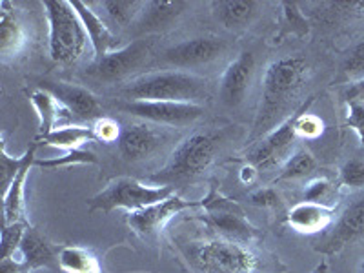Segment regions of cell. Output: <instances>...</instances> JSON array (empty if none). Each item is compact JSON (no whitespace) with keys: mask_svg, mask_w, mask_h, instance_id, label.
Segmentation results:
<instances>
[{"mask_svg":"<svg viewBox=\"0 0 364 273\" xmlns=\"http://www.w3.org/2000/svg\"><path fill=\"white\" fill-rule=\"evenodd\" d=\"M190 264L199 273H255L259 257L237 240L213 239L186 250Z\"/></svg>","mask_w":364,"mask_h":273,"instance_id":"5","label":"cell"},{"mask_svg":"<svg viewBox=\"0 0 364 273\" xmlns=\"http://www.w3.org/2000/svg\"><path fill=\"white\" fill-rule=\"evenodd\" d=\"M99 159L95 154L91 151H84V149H75V151H68L64 157L57 159H35L33 166L38 168H46V170H57V168H63V166H71V164H97Z\"/></svg>","mask_w":364,"mask_h":273,"instance_id":"29","label":"cell"},{"mask_svg":"<svg viewBox=\"0 0 364 273\" xmlns=\"http://www.w3.org/2000/svg\"><path fill=\"white\" fill-rule=\"evenodd\" d=\"M161 144V136L157 132L148 128L146 124L128 126L119 136L120 155L126 161H142L154 154L157 146Z\"/></svg>","mask_w":364,"mask_h":273,"instance_id":"15","label":"cell"},{"mask_svg":"<svg viewBox=\"0 0 364 273\" xmlns=\"http://www.w3.org/2000/svg\"><path fill=\"white\" fill-rule=\"evenodd\" d=\"M26 230L28 228L22 223L6 224L4 230H2V259H11L17 248H21Z\"/></svg>","mask_w":364,"mask_h":273,"instance_id":"31","label":"cell"},{"mask_svg":"<svg viewBox=\"0 0 364 273\" xmlns=\"http://www.w3.org/2000/svg\"><path fill=\"white\" fill-rule=\"evenodd\" d=\"M21 252L22 257H24L22 262L28 269H37L42 268V266L50 268V266H55L58 262V255H55L53 248L33 228L26 230L24 239L21 242Z\"/></svg>","mask_w":364,"mask_h":273,"instance_id":"21","label":"cell"},{"mask_svg":"<svg viewBox=\"0 0 364 273\" xmlns=\"http://www.w3.org/2000/svg\"><path fill=\"white\" fill-rule=\"evenodd\" d=\"M93 139H95L93 129L82 128V126H68V128L53 129L48 135H38L37 142L66 149V151H75V149H79L80 146L93 141Z\"/></svg>","mask_w":364,"mask_h":273,"instance_id":"23","label":"cell"},{"mask_svg":"<svg viewBox=\"0 0 364 273\" xmlns=\"http://www.w3.org/2000/svg\"><path fill=\"white\" fill-rule=\"evenodd\" d=\"M58 266L66 273H102L97 259L90 250L79 246H64L58 252Z\"/></svg>","mask_w":364,"mask_h":273,"instance_id":"24","label":"cell"},{"mask_svg":"<svg viewBox=\"0 0 364 273\" xmlns=\"http://www.w3.org/2000/svg\"><path fill=\"white\" fill-rule=\"evenodd\" d=\"M253 73H255V58H253V55L250 51L240 53L228 66L223 79H220L219 95L223 104H226L228 108L239 106L246 99V93L252 86Z\"/></svg>","mask_w":364,"mask_h":273,"instance_id":"14","label":"cell"},{"mask_svg":"<svg viewBox=\"0 0 364 273\" xmlns=\"http://www.w3.org/2000/svg\"><path fill=\"white\" fill-rule=\"evenodd\" d=\"M348 104L346 124L357 133L360 144L364 146V100H352Z\"/></svg>","mask_w":364,"mask_h":273,"instance_id":"34","label":"cell"},{"mask_svg":"<svg viewBox=\"0 0 364 273\" xmlns=\"http://www.w3.org/2000/svg\"><path fill=\"white\" fill-rule=\"evenodd\" d=\"M323 133V122L317 119V117L310 115L308 109L301 113L297 120V135L306 136V139H314Z\"/></svg>","mask_w":364,"mask_h":273,"instance_id":"35","label":"cell"},{"mask_svg":"<svg viewBox=\"0 0 364 273\" xmlns=\"http://www.w3.org/2000/svg\"><path fill=\"white\" fill-rule=\"evenodd\" d=\"M24 44L26 31L17 11L11 9L9 2H2L0 4V55H2V60L8 63L9 58H15V55L21 53Z\"/></svg>","mask_w":364,"mask_h":273,"instance_id":"17","label":"cell"},{"mask_svg":"<svg viewBox=\"0 0 364 273\" xmlns=\"http://www.w3.org/2000/svg\"><path fill=\"white\" fill-rule=\"evenodd\" d=\"M364 79V38H360L353 46L346 60L341 66V73L337 77V82H348V80H360Z\"/></svg>","mask_w":364,"mask_h":273,"instance_id":"28","label":"cell"},{"mask_svg":"<svg viewBox=\"0 0 364 273\" xmlns=\"http://www.w3.org/2000/svg\"><path fill=\"white\" fill-rule=\"evenodd\" d=\"M117 109L128 115L161 122V124L186 126L204 115L200 104L191 102H166V100H122Z\"/></svg>","mask_w":364,"mask_h":273,"instance_id":"8","label":"cell"},{"mask_svg":"<svg viewBox=\"0 0 364 273\" xmlns=\"http://www.w3.org/2000/svg\"><path fill=\"white\" fill-rule=\"evenodd\" d=\"M35 149H37V144L28 148V151H26V157L28 159H26L24 166L21 168L17 177L13 178L8 190L4 191V226L6 224L21 223L22 206H24V184L26 177L29 173V168L35 162Z\"/></svg>","mask_w":364,"mask_h":273,"instance_id":"20","label":"cell"},{"mask_svg":"<svg viewBox=\"0 0 364 273\" xmlns=\"http://www.w3.org/2000/svg\"><path fill=\"white\" fill-rule=\"evenodd\" d=\"M31 102L41 119V135H48L53 132L55 122L58 119V100L46 90H41L31 95Z\"/></svg>","mask_w":364,"mask_h":273,"instance_id":"26","label":"cell"},{"mask_svg":"<svg viewBox=\"0 0 364 273\" xmlns=\"http://www.w3.org/2000/svg\"><path fill=\"white\" fill-rule=\"evenodd\" d=\"M315 168H317V162H315L314 155L306 149H299L286 161L277 181H295V178L308 177L310 173H314Z\"/></svg>","mask_w":364,"mask_h":273,"instance_id":"27","label":"cell"},{"mask_svg":"<svg viewBox=\"0 0 364 273\" xmlns=\"http://www.w3.org/2000/svg\"><path fill=\"white\" fill-rule=\"evenodd\" d=\"M360 237H364V197H360L344 211L336 226L331 228V232L324 237L321 246L315 248V252L323 255H336Z\"/></svg>","mask_w":364,"mask_h":273,"instance_id":"11","label":"cell"},{"mask_svg":"<svg viewBox=\"0 0 364 273\" xmlns=\"http://www.w3.org/2000/svg\"><path fill=\"white\" fill-rule=\"evenodd\" d=\"M41 86L79 120H99L102 115V106L97 100V97L86 87L71 86L66 82H53V80H44V82H41Z\"/></svg>","mask_w":364,"mask_h":273,"instance_id":"13","label":"cell"},{"mask_svg":"<svg viewBox=\"0 0 364 273\" xmlns=\"http://www.w3.org/2000/svg\"><path fill=\"white\" fill-rule=\"evenodd\" d=\"M337 186L328 178H317V181L310 182V186L306 190V200L308 203H315L324 206V200L333 199Z\"/></svg>","mask_w":364,"mask_h":273,"instance_id":"33","label":"cell"},{"mask_svg":"<svg viewBox=\"0 0 364 273\" xmlns=\"http://www.w3.org/2000/svg\"><path fill=\"white\" fill-rule=\"evenodd\" d=\"M75 8V11L79 13L80 21H82L84 28H86L87 38H90L91 46H93V51H95L97 60L104 58L109 53L113 46H115V37L109 31V28L102 22V18L99 15L91 11L90 6L80 2V0H73L71 2Z\"/></svg>","mask_w":364,"mask_h":273,"instance_id":"18","label":"cell"},{"mask_svg":"<svg viewBox=\"0 0 364 273\" xmlns=\"http://www.w3.org/2000/svg\"><path fill=\"white\" fill-rule=\"evenodd\" d=\"M173 191L175 188L171 186L151 188L133 181V178H117L106 190H102L93 199H90V211L109 213L117 208H126L133 213V211H139L142 208L170 199Z\"/></svg>","mask_w":364,"mask_h":273,"instance_id":"6","label":"cell"},{"mask_svg":"<svg viewBox=\"0 0 364 273\" xmlns=\"http://www.w3.org/2000/svg\"><path fill=\"white\" fill-rule=\"evenodd\" d=\"M344 100L346 102H352V100H364V79L352 82L346 87V91L343 93Z\"/></svg>","mask_w":364,"mask_h":273,"instance_id":"37","label":"cell"},{"mask_svg":"<svg viewBox=\"0 0 364 273\" xmlns=\"http://www.w3.org/2000/svg\"><path fill=\"white\" fill-rule=\"evenodd\" d=\"M253 204H259V206H277L279 197L275 195L273 190H262L259 193H255L252 197Z\"/></svg>","mask_w":364,"mask_h":273,"instance_id":"38","label":"cell"},{"mask_svg":"<svg viewBox=\"0 0 364 273\" xmlns=\"http://www.w3.org/2000/svg\"><path fill=\"white\" fill-rule=\"evenodd\" d=\"M26 154L22 157H9L8 151H6V146L2 144L0 148V184L4 188V191L8 190L9 184L13 182V178L17 177V173L21 171V168L26 162Z\"/></svg>","mask_w":364,"mask_h":273,"instance_id":"30","label":"cell"},{"mask_svg":"<svg viewBox=\"0 0 364 273\" xmlns=\"http://www.w3.org/2000/svg\"><path fill=\"white\" fill-rule=\"evenodd\" d=\"M99 6L104 9L106 17L109 18L112 24L124 28L129 22H133L136 15H141L144 2H136V0H104V2H99Z\"/></svg>","mask_w":364,"mask_h":273,"instance_id":"25","label":"cell"},{"mask_svg":"<svg viewBox=\"0 0 364 273\" xmlns=\"http://www.w3.org/2000/svg\"><path fill=\"white\" fill-rule=\"evenodd\" d=\"M126 100H166L191 102L206 99L208 82L186 71H159L132 80L120 90Z\"/></svg>","mask_w":364,"mask_h":273,"instance_id":"3","label":"cell"},{"mask_svg":"<svg viewBox=\"0 0 364 273\" xmlns=\"http://www.w3.org/2000/svg\"><path fill=\"white\" fill-rule=\"evenodd\" d=\"M308 75H310V64L301 55L282 57L269 64L262 80L261 108L257 113L252 141L272 132L282 113L290 108L291 100L306 84Z\"/></svg>","mask_w":364,"mask_h":273,"instance_id":"1","label":"cell"},{"mask_svg":"<svg viewBox=\"0 0 364 273\" xmlns=\"http://www.w3.org/2000/svg\"><path fill=\"white\" fill-rule=\"evenodd\" d=\"M93 133H95V139L102 142H113V141H119L120 136V129L119 124H117L113 119H102L97 120L95 128H93Z\"/></svg>","mask_w":364,"mask_h":273,"instance_id":"36","label":"cell"},{"mask_svg":"<svg viewBox=\"0 0 364 273\" xmlns=\"http://www.w3.org/2000/svg\"><path fill=\"white\" fill-rule=\"evenodd\" d=\"M151 46H154V42L149 38H139V41L124 46L120 50L109 51L106 57L97 60L95 66L90 68V75L95 77L97 80L115 82V80L122 79L144 64L149 51H151Z\"/></svg>","mask_w":364,"mask_h":273,"instance_id":"9","label":"cell"},{"mask_svg":"<svg viewBox=\"0 0 364 273\" xmlns=\"http://www.w3.org/2000/svg\"><path fill=\"white\" fill-rule=\"evenodd\" d=\"M186 2H166V0H155V2H144L139 21L135 22L139 33H149L159 29L170 28L178 17H181Z\"/></svg>","mask_w":364,"mask_h":273,"instance_id":"16","label":"cell"},{"mask_svg":"<svg viewBox=\"0 0 364 273\" xmlns=\"http://www.w3.org/2000/svg\"><path fill=\"white\" fill-rule=\"evenodd\" d=\"M0 272L2 273H28L24 262H15L13 259H2L0 261Z\"/></svg>","mask_w":364,"mask_h":273,"instance_id":"39","label":"cell"},{"mask_svg":"<svg viewBox=\"0 0 364 273\" xmlns=\"http://www.w3.org/2000/svg\"><path fill=\"white\" fill-rule=\"evenodd\" d=\"M359 273H364V261L359 264Z\"/></svg>","mask_w":364,"mask_h":273,"instance_id":"41","label":"cell"},{"mask_svg":"<svg viewBox=\"0 0 364 273\" xmlns=\"http://www.w3.org/2000/svg\"><path fill=\"white\" fill-rule=\"evenodd\" d=\"M50 22V55L55 63L71 64L82 55L87 33L79 13L68 0L42 2Z\"/></svg>","mask_w":364,"mask_h":273,"instance_id":"4","label":"cell"},{"mask_svg":"<svg viewBox=\"0 0 364 273\" xmlns=\"http://www.w3.org/2000/svg\"><path fill=\"white\" fill-rule=\"evenodd\" d=\"M288 224L299 233H318L331 224V210L304 200L291 208L288 213Z\"/></svg>","mask_w":364,"mask_h":273,"instance_id":"19","label":"cell"},{"mask_svg":"<svg viewBox=\"0 0 364 273\" xmlns=\"http://www.w3.org/2000/svg\"><path fill=\"white\" fill-rule=\"evenodd\" d=\"M339 184L348 188H364V159H352L343 166Z\"/></svg>","mask_w":364,"mask_h":273,"instance_id":"32","label":"cell"},{"mask_svg":"<svg viewBox=\"0 0 364 273\" xmlns=\"http://www.w3.org/2000/svg\"><path fill=\"white\" fill-rule=\"evenodd\" d=\"M314 102L315 97H310L297 112H294V115L288 117L279 128H273L272 132L262 139L261 144H257L255 148H253L252 154L248 155V161L255 170H268V168H273V166L279 164V162L288 155L291 146L295 144V139L299 136V117H301V113L304 112V109H310V106Z\"/></svg>","mask_w":364,"mask_h":273,"instance_id":"7","label":"cell"},{"mask_svg":"<svg viewBox=\"0 0 364 273\" xmlns=\"http://www.w3.org/2000/svg\"><path fill=\"white\" fill-rule=\"evenodd\" d=\"M255 0H219L213 2L215 15L228 29L245 28L246 24L252 22V18L257 15Z\"/></svg>","mask_w":364,"mask_h":273,"instance_id":"22","label":"cell"},{"mask_svg":"<svg viewBox=\"0 0 364 273\" xmlns=\"http://www.w3.org/2000/svg\"><path fill=\"white\" fill-rule=\"evenodd\" d=\"M223 51L224 42L220 38L195 37L166 50L162 60L175 68H195L215 60Z\"/></svg>","mask_w":364,"mask_h":273,"instance_id":"12","label":"cell"},{"mask_svg":"<svg viewBox=\"0 0 364 273\" xmlns=\"http://www.w3.org/2000/svg\"><path fill=\"white\" fill-rule=\"evenodd\" d=\"M311 273H330V269H328V266L323 262V264H318Z\"/></svg>","mask_w":364,"mask_h":273,"instance_id":"40","label":"cell"},{"mask_svg":"<svg viewBox=\"0 0 364 273\" xmlns=\"http://www.w3.org/2000/svg\"><path fill=\"white\" fill-rule=\"evenodd\" d=\"M199 204L200 203H195V200H184L181 197H177V195H171L170 199L151 204L148 208H142L139 211H133L132 215L128 217V224L139 235L151 237L161 232V228L171 217L181 213V211L188 210V208L199 206Z\"/></svg>","mask_w":364,"mask_h":273,"instance_id":"10","label":"cell"},{"mask_svg":"<svg viewBox=\"0 0 364 273\" xmlns=\"http://www.w3.org/2000/svg\"><path fill=\"white\" fill-rule=\"evenodd\" d=\"M223 142L220 132H197L186 136L175 148L164 170L151 175V181L175 188L177 184H186L199 177L210 168Z\"/></svg>","mask_w":364,"mask_h":273,"instance_id":"2","label":"cell"}]
</instances>
